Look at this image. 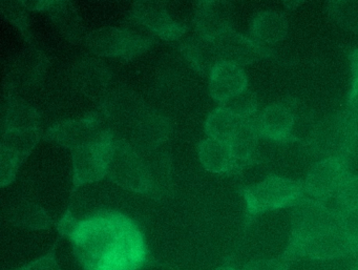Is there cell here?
<instances>
[{
    "mask_svg": "<svg viewBox=\"0 0 358 270\" xmlns=\"http://www.w3.org/2000/svg\"><path fill=\"white\" fill-rule=\"evenodd\" d=\"M146 106L135 92L127 89L108 92L101 99L100 112L108 127H122L129 129Z\"/></svg>",
    "mask_w": 358,
    "mask_h": 270,
    "instance_id": "8fae6325",
    "label": "cell"
},
{
    "mask_svg": "<svg viewBox=\"0 0 358 270\" xmlns=\"http://www.w3.org/2000/svg\"><path fill=\"white\" fill-rule=\"evenodd\" d=\"M292 232L282 260L289 257L301 245L341 226L339 213L331 211L313 199H301L294 205L292 213Z\"/></svg>",
    "mask_w": 358,
    "mask_h": 270,
    "instance_id": "7a4b0ae2",
    "label": "cell"
},
{
    "mask_svg": "<svg viewBox=\"0 0 358 270\" xmlns=\"http://www.w3.org/2000/svg\"><path fill=\"white\" fill-rule=\"evenodd\" d=\"M357 251V247L348 238L341 226H339L301 245L291 255L288 261L305 257L313 260H332Z\"/></svg>",
    "mask_w": 358,
    "mask_h": 270,
    "instance_id": "2e32d148",
    "label": "cell"
},
{
    "mask_svg": "<svg viewBox=\"0 0 358 270\" xmlns=\"http://www.w3.org/2000/svg\"><path fill=\"white\" fill-rule=\"evenodd\" d=\"M45 12L66 38L79 43L85 37V27L78 12L70 1H48Z\"/></svg>",
    "mask_w": 358,
    "mask_h": 270,
    "instance_id": "603a6c76",
    "label": "cell"
},
{
    "mask_svg": "<svg viewBox=\"0 0 358 270\" xmlns=\"http://www.w3.org/2000/svg\"><path fill=\"white\" fill-rule=\"evenodd\" d=\"M113 136L115 134L108 127L101 114L93 113L80 119L57 123L48 131L47 139L57 142L73 152L77 148L97 143Z\"/></svg>",
    "mask_w": 358,
    "mask_h": 270,
    "instance_id": "52a82bcc",
    "label": "cell"
},
{
    "mask_svg": "<svg viewBox=\"0 0 358 270\" xmlns=\"http://www.w3.org/2000/svg\"><path fill=\"white\" fill-rule=\"evenodd\" d=\"M353 270H358V264H357V265H356V267H355V268H354V269H353Z\"/></svg>",
    "mask_w": 358,
    "mask_h": 270,
    "instance_id": "74e56055",
    "label": "cell"
},
{
    "mask_svg": "<svg viewBox=\"0 0 358 270\" xmlns=\"http://www.w3.org/2000/svg\"><path fill=\"white\" fill-rule=\"evenodd\" d=\"M180 49L190 66L202 74H210L213 69L221 62L213 41L196 32L182 41Z\"/></svg>",
    "mask_w": 358,
    "mask_h": 270,
    "instance_id": "7402d4cb",
    "label": "cell"
},
{
    "mask_svg": "<svg viewBox=\"0 0 358 270\" xmlns=\"http://www.w3.org/2000/svg\"><path fill=\"white\" fill-rule=\"evenodd\" d=\"M288 262L284 260H255L242 270H288Z\"/></svg>",
    "mask_w": 358,
    "mask_h": 270,
    "instance_id": "d590c367",
    "label": "cell"
},
{
    "mask_svg": "<svg viewBox=\"0 0 358 270\" xmlns=\"http://www.w3.org/2000/svg\"><path fill=\"white\" fill-rule=\"evenodd\" d=\"M288 24L282 14L263 11L257 14L251 24V38L259 45H275L286 37Z\"/></svg>",
    "mask_w": 358,
    "mask_h": 270,
    "instance_id": "cb8c5ba5",
    "label": "cell"
},
{
    "mask_svg": "<svg viewBox=\"0 0 358 270\" xmlns=\"http://www.w3.org/2000/svg\"><path fill=\"white\" fill-rule=\"evenodd\" d=\"M48 64L45 54L36 49H27L18 56L12 68L11 85L17 89L36 85L45 75Z\"/></svg>",
    "mask_w": 358,
    "mask_h": 270,
    "instance_id": "44dd1931",
    "label": "cell"
},
{
    "mask_svg": "<svg viewBox=\"0 0 358 270\" xmlns=\"http://www.w3.org/2000/svg\"><path fill=\"white\" fill-rule=\"evenodd\" d=\"M41 137V129H12L3 133L0 142L1 186L13 181L24 159L34 150Z\"/></svg>",
    "mask_w": 358,
    "mask_h": 270,
    "instance_id": "ba28073f",
    "label": "cell"
},
{
    "mask_svg": "<svg viewBox=\"0 0 358 270\" xmlns=\"http://www.w3.org/2000/svg\"><path fill=\"white\" fill-rule=\"evenodd\" d=\"M215 270H236V268L229 267V266H223V267L217 268Z\"/></svg>",
    "mask_w": 358,
    "mask_h": 270,
    "instance_id": "8d00e7d4",
    "label": "cell"
},
{
    "mask_svg": "<svg viewBox=\"0 0 358 270\" xmlns=\"http://www.w3.org/2000/svg\"><path fill=\"white\" fill-rule=\"evenodd\" d=\"M332 11L339 24H343L349 29L358 30V3L338 1L333 5Z\"/></svg>",
    "mask_w": 358,
    "mask_h": 270,
    "instance_id": "4dcf8cb0",
    "label": "cell"
},
{
    "mask_svg": "<svg viewBox=\"0 0 358 270\" xmlns=\"http://www.w3.org/2000/svg\"><path fill=\"white\" fill-rule=\"evenodd\" d=\"M339 217H341V228L358 249V208L341 211L339 213Z\"/></svg>",
    "mask_w": 358,
    "mask_h": 270,
    "instance_id": "d6a6232c",
    "label": "cell"
},
{
    "mask_svg": "<svg viewBox=\"0 0 358 270\" xmlns=\"http://www.w3.org/2000/svg\"><path fill=\"white\" fill-rule=\"evenodd\" d=\"M171 125L169 119L158 111L145 108L129 132L127 142L139 152L160 148L169 140Z\"/></svg>",
    "mask_w": 358,
    "mask_h": 270,
    "instance_id": "7c38bea8",
    "label": "cell"
},
{
    "mask_svg": "<svg viewBox=\"0 0 358 270\" xmlns=\"http://www.w3.org/2000/svg\"><path fill=\"white\" fill-rule=\"evenodd\" d=\"M219 106L227 108L240 118L247 119L257 115L259 102H257V95L250 90L247 89L243 93L220 104Z\"/></svg>",
    "mask_w": 358,
    "mask_h": 270,
    "instance_id": "f1b7e54d",
    "label": "cell"
},
{
    "mask_svg": "<svg viewBox=\"0 0 358 270\" xmlns=\"http://www.w3.org/2000/svg\"><path fill=\"white\" fill-rule=\"evenodd\" d=\"M9 220L14 225L30 229H45L53 224L43 207L31 202H22L12 209Z\"/></svg>",
    "mask_w": 358,
    "mask_h": 270,
    "instance_id": "83f0119b",
    "label": "cell"
},
{
    "mask_svg": "<svg viewBox=\"0 0 358 270\" xmlns=\"http://www.w3.org/2000/svg\"><path fill=\"white\" fill-rule=\"evenodd\" d=\"M198 152L203 166L210 173H234V158L227 143L208 138L201 142Z\"/></svg>",
    "mask_w": 358,
    "mask_h": 270,
    "instance_id": "484cf974",
    "label": "cell"
},
{
    "mask_svg": "<svg viewBox=\"0 0 358 270\" xmlns=\"http://www.w3.org/2000/svg\"><path fill=\"white\" fill-rule=\"evenodd\" d=\"M303 194L301 182L276 176L243 190L249 218L295 205L303 199Z\"/></svg>",
    "mask_w": 358,
    "mask_h": 270,
    "instance_id": "277c9868",
    "label": "cell"
},
{
    "mask_svg": "<svg viewBox=\"0 0 358 270\" xmlns=\"http://www.w3.org/2000/svg\"><path fill=\"white\" fill-rule=\"evenodd\" d=\"M358 136V117L347 113L320 122L310 139L314 152L322 158H345Z\"/></svg>",
    "mask_w": 358,
    "mask_h": 270,
    "instance_id": "5b68a950",
    "label": "cell"
},
{
    "mask_svg": "<svg viewBox=\"0 0 358 270\" xmlns=\"http://www.w3.org/2000/svg\"><path fill=\"white\" fill-rule=\"evenodd\" d=\"M41 115L32 106L18 98H10L1 112V132L41 127Z\"/></svg>",
    "mask_w": 358,
    "mask_h": 270,
    "instance_id": "d4e9b609",
    "label": "cell"
},
{
    "mask_svg": "<svg viewBox=\"0 0 358 270\" xmlns=\"http://www.w3.org/2000/svg\"><path fill=\"white\" fill-rule=\"evenodd\" d=\"M133 17L165 41L181 38L187 30L184 24L176 22L165 6L159 1H137L134 5Z\"/></svg>",
    "mask_w": 358,
    "mask_h": 270,
    "instance_id": "9a60e30c",
    "label": "cell"
},
{
    "mask_svg": "<svg viewBox=\"0 0 358 270\" xmlns=\"http://www.w3.org/2000/svg\"><path fill=\"white\" fill-rule=\"evenodd\" d=\"M196 32L213 41L231 29V9L226 1H200L194 18Z\"/></svg>",
    "mask_w": 358,
    "mask_h": 270,
    "instance_id": "ac0fdd59",
    "label": "cell"
},
{
    "mask_svg": "<svg viewBox=\"0 0 358 270\" xmlns=\"http://www.w3.org/2000/svg\"><path fill=\"white\" fill-rule=\"evenodd\" d=\"M24 1H8L1 3L3 15L16 24L20 30H27V9Z\"/></svg>",
    "mask_w": 358,
    "mask_h": 270,
    "instance_id": "1f68e13d",
    "label": "cell"
},
{
    "mask_svg": "<svg viewBox=\"0 0 358 270\" xmlns=\"http://www.w3.org/2000/svg\"><path fill=\"white\" fill-rule=\"evenodd\" d=\"M116 137L73 150V171L75 188L100 181L108 176V163Z\"/></svg>",
    "mask_w": 358,
    "mask_h": 270,
    "instance_id": "9c48e42d",
    "label": "cell"
},
{
    "mask_svg": "<svg viewBox=\"0 0 358 270\" xmlns=\"http://www.w3.org/2000/svg\"><path fill=\"white\" fill-rule=\"evenodd\" d=\"M112 73L102 60L83 57L72 68L74 87L91 99L101 100L108 93Z\"/></svg>",
    "mask_w": 358,
    "mask_h": 270,
    "instance_id": "5bb4252c",
    "label": "cell"
},
{
    "mask_svg": "<svg viewBox=\"0 0 358 270\" xmlns=\"http://www.w3.org/2000/svg\"><path fill=\"white\" fill-rule=\"evenodd\" d=\"M221 62L244 66L266 57L267 50L250 37L244 36L234 29H228L213 39Z\"/></svg>",
    "mask_w": 358,
    "mask_h": 270,
    "instance_id": "4fadbf2b",
    "label": "cell"
},
{
    "mask_svg": "<svg viewBox=\"0 0 358 270\" xmlns=\"http://www.w3.org/2000/svg\"><path fill=\"white\" fill-rule=\"evenodd\" d=\"M90 51L101 57H119L131 60L150 49L154 38L143 36L129 29L106 27L85 36Z\"/></svg>",
    "mask_w": 358,
    "mask_h": 270,
    "instance_id": "8992f818",
    "label": "cell"
},
{
    "mask_svg": "<svg viewBox=\"0 0 358 270\" xmlns=\"http://www.w3.org/2000/svg\"><path fill=\"white\" fill-rule=\"evenodd\" d=\"M294 112L285 104H272L259 115V131L261 136L274 140L285 141L292 137L294 129Z\"/></svg>",
    "mask_w": 358,
    "mask_h": 270,
    "instance_id": "d6986e66",
    "label": "cell"
},
{
    "mask_svg": "<svg viewBox=\"0 0 358 270\" xmlns=\"http://www.w3.org/2000/svg\"><path fill=\"white\" fill-rule=\"evenodd\" d=\"M243 120L244 119L236 116L227 108L219 106L207 117L205 131L211 139L228 144L240 129Z\"/></svg>",
    "mask_w": 358,
    "mask_h": 270,
    "instance_id": "4316f807",
    "label": "cell"
},
{
    "mask_svg": "<svg viewBox=\"0 0 358 270\" xmlns=\"http://www.w3.org/2000/svg\"><path fill=\"white\" fill-rule=\"evenodd\" d=\"M339 213L358 208V176H349L336 194Z\"/></svg>",
    "mask_w": 358,
    "mask_h": 270,
    "instance_id": "f546056e",
    "label": "cell"
},
{
    "mask_svg": "<svg viewBox=\"0 0 358 270\" xmlns=\"http://www.w3.org/2000/svg\"><path fill=\"white\" fill-rule=\"evenodd\" d=\"M70 239L85 270H139L148 262L143 234L120 213L79 220Z\"/></svg>",
    "mask_w": 358,
    "mask_h": 270,
    "instance_id": "6da1fadb",
    "label": "cell"
},
{
    "mask_svg": "<svg viewBox=\"0 0 358 270\" xmlns=\"http://www.w3.org/2000/svg\"><path fill=\"white\" fill-rule=\"evenodd\" d=\"M108 177L125 190L152 194V179L145 158L127 140L117 138L115 140Z\"/></svg>",
    "mask_w": 358,
    "mask_h": 270,
    "instance_id": "3957f363",
    "label": "cell"
},
{
    "mask_svg": "<svg viewBox=\"0 0 358 270\" xmlns=\"http://www.w3.org/2000/svg\"><path fill=\"white\" fill-rule=\"evenodd\" d=\"M352 85L350 90L348 104L349 112L358 117V49L351 54Z\"/></svg>",
    "mask_w": 358,
    "mask_h": 270,
    "instance_id": "836d02e7",
    "label": "cell"
},
{
    "mask_svg": "<svg viewBox=\"0 0 358 270\" xmlns=\"http://www.w3.org/2000/svg\"><path fill=\"white\" fill-rule=\"evenodd\" d=\"M248 89V78L242 66L220 62L209 74V93L220 104Z\"/></svg>",
    "mask_w": 358,
    "mask_h": 270,
    "instance_id": "e0dca14e",
    "label": "cell"
},
{
    "mask_svg": "<svg viewBox=\"0 0 358 270\" xmlns=\"http://www.w3.org/2000/svg\"><path fill=\"white\" fill-rule=\"evenodd\" d=\"M257 119L259 115L244 119L240 129L228 143L234 158V173H238L241 169L252 162L257 155V144L261 136Z\"/></svg>",
    "mask_w": 358,
    "mask_h": 270,
    "instance_id": "ffe728a7",
    "label": "cell"
},
{
    "mask_svg": "<svg viewBox=\"0 0 358 270\" xmlns=\"http://www.w3.org/2000/svg\"><path fill=\"white\" fill-rule=\"evenodd\" d=\"M349 176L345 158L322 159L310 169L303 183V192L313 200L324 202L336 197Z\"/></svg>",
    "mask_w": 358,
    "mask_h": 270,
    "instance_id": "30bf717a",
    "label": "cell"
},
{
    "mask_svg": "<svg viewBox=\"0 0 358 270\" xmlns=\"http://www.w3.org/2000/svg\"><path fill=\"white\" fill-rule=\"evenodd\" d=\"M14 270H60V267L56 261L55 251L53 249L43 257L31 262L28 265Z\"/></svg>",
    "mask_w": 358,
    "mask_h": 270,
    "instance_id": "e575fe53",
    "label": "cell"
}]
</instances>
